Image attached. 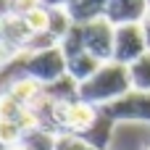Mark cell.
Here are the masks:
<instances>
[{
  "mask_svg": "<svg viewBox=\"0 0 150 150\" xmlns=\"http://www.w3.org/2000/svg\"><path fill=\"white\" fill-rule=\"evenodd\" d=\"M13 66L18 69V76H29V79L40 82L42 87H47V84L66 76V55H63L61 45L21 53L13 61Z\"/></svg>",
  "mask_w": 150,
  "mask_h": 150,
  "instance_id": "7a4b0ae2",
  "label": "cell"
},
{
  "mask_svg": "<svg viewBox=\"0 0 150 150\" xmlns=\"http://www.w3.org/2000/svg\"><path fill=\"white\" fill-rule=\"evenodd\" d=\"M32 127H37L34 116H32V119H24V121H8V119H0V148H3V150L16 148V145L21 142L24 132L32 129Z\"/></svg>",
  "mask_w": 150,
  "mask_h": 150,
  "instance_id": "7c38bea8",
  "label": "cell"
},
{
  "mask_svg": "<svg viewBox=\"0 0 150 150\" xmlns=\"http://www.w3.org/2000/svg\"><path fill=\"white\" fill-rule=\"evenodd\" d=\"M55 142H58V134L50 132V129H42V127H32L24 132L21 137V148L24 150H55Z\"/></svg>",
  "mask_w": 150,
  "mask_h": 150,
  "instance_id": "4fadbf2b",
  "label": "cell"
},
{
  "mask_svg": "<svg viewBox=\"0 0 150 150\" xmlns=\"http://www.w3.org/2000/svg\"><path fill=\"white\" fill-rule=\"evenodd\" d=\"M148 53L145 45V34L140 24H121L116 26V37H113V61L132 66L137 58H142Z\"/></svg>",
  "mask_w": 150,
  "mask_h": 150,
  "instance_id": "8992f818",
  "label": "cell"
},
{
  "mask_svg": "<svg viewBox=\"0 0 150 150\" xmlns=\"http://www.w3.org/2000/svg\"><path fill=\"white\" fill-rule=\"evenodd\" d=\"M129 79H132V90L150 92V53H145L129 66Z\"/></svg>",
  "mask_w": 150,
  "mask_h": 150,
  "instance_id": "9a60e30c",
  "label": "cell"
},
{
  "mask_svg": "<svg viewBox=\"0 0 150 150\" xmlns=\"http://www.w3.org/2000/svg\"><path fill=\"white\" fill-rule=\"evenodd\" d=\"M140 26H142V34H145V45H148V53H150V11L145 13V18L140 21Z\"/></svg>",
  "mask_w": 150,
  "mask_h": 150,
  "instance_id": "ffe728a7",
  "label": "cell"
},
{
  "mask_svg": "<svg viewBox=\"0 0 150 150\" xmlns=\"http://www.w3.org/2000/svg\"><path fill=\"white\" fill-rule=\"evenodd\" d=\"M55 150H95L84 137H76V134H58V142Z\"/></svg>",
  "mask_w": 150,
  "mask_h": 150,
  "instance_id": "d6986e66",
  "label": "cell"
},
{
  "mask_svg": "<svg viewBox=\"0 0 150 150\" xmlns=\"http://www.w3.org/2000/svg\"><path fill=\"white\" fill-rule=\"evenodd\" d=\"M148 150H150V148H148Z\"/></svg>",
  "mask_w": 150,
  "mask_h": 150,
  "instance_id": "cb8c5ba5",
  "label": "cell"
},
{
  "mask_svg": "<svg viewBox=\"0 0 150 150\" xmlns=\"http://www.w3.org/2000/svg\"><path fill=\"white\" fill-rule=\"evenodd\" d=\"M40 5H45V8H66L69 5V0H40Z\"/></svg>",
  "mask_w": 150,
  "mask_h": 150,
  "instance_id": "44dd1931",
  "label": "cell"
},
{
  "mask_svg": "<svg viewBox=\"0 0 150 150\" xmlns=\"http://www.w3.org/2000/svg\"><path fill=\"white\" fill-rule=\"evenodd\" d=\"M58 45H61V50H63V55H66V58H71V55H76V53H82V50H84L82 24H74V26L69 29V34H66Z\"/></svg>",
  "mask_w": 150,
  "mask_h": 150,
  "instance_id": "ac0fdd59",
  "label": "cell"
},
{
  "mask_svg": "<svg viewBox=\"0 0 150 150\" xmlns=\"http://www.w3.org/2000/svg\"><path fill=\"white\" fill-rule=\"evenodd\" d=\"M100 66H103V63H100L92 53H87V50H82V53H76V55L66 58V74H69L76 84L87 82V79H90Z\"/></svg>",
  "mask_w": 150,
  "mask_h": 150,
  "instance_id": "30bf717a",
  "label": "cell"
},
{
  "mask_svg": "<svg viewBox=\"0 0 150 150\" xmlns=\"http://www.w3.org/2000/svg\"><path fill=\"white\" fill-rule=\"evenodd\" d=\"M11 150H24V148H21V145H16V148H11Z\"/></svg>",
  "mask_w": 150,
  "mask_h": 150,
  "instance_id": "7402d4cb",
  "label": "cell"
},
{
  "mask_svg": "<svg viewBox=\"0 0 150 150\" xmlns=\"http://www.w3.org/2000/svg\"><path fill=\"white\" fill-rule=\"evenodd\" d=\"M100 108L84 103V100H71V103H58L55 105V129L58 134H76L82 137L92 121L98 119Z\"/></svg>",
  "mask_w": 150,
  "mask_h": 150,
  "instance_id": "3957f363",
  "label": "cell"
},
{
  "mask_svg": "<svg viewBox=\"0 0 150 150\" xmlns=\"http://www.w3.org/2000/svg\"><path fill=\"white\" fill-rule=\"evenodd\" d=\"M13 100H18L24 108H34L42 98H45V87L40 84V82H34V79H29V76H16V79H11L5 87H3Z\"/></svg>",
  "mask_w": 150,
  "mask_h": 150,
  "instance_id": "ba28073f",
  "label": "cell"
},
{
  "mask_svg": "<svg viewBox=\"0 0 150 150\" xmlns=\"http://www.w3.org/2000/svg\"><path fill=\"white\" fill-rule=\"evenodd\" d=\"M21 18H24L26 29L32 32V37L47 34V29H50V8H45V5L32 8V11H29V13H24Z\"/></svg>",
  "mask_w": 150,
  "mask_h": 150,
  "instance_id": "5bb4252c",
  "label": "cell"
},
{
  "mask_svg": "<svg viewBox=\"0 0 150 150\" xmlns=\"http://www.w3.org/2000/svg\"><path fill=\"white\" fill-rule=\"evenodd\" d=\"M71 26H74V21H71V16L66 13V8H53V11H50V29H47V34H50L55 42H61V40L69 34Z\"/></svg>",
  "mask_w": 150,
  "mask_h": 150,
  "instance_id": "e0dca14e",
  "label": "cell"
},
{
  "mask_svg": "<svg viewBox=\"0 0 150 150\" xmlns=\"http://www.w3.org/2000/svg\"><path fill=\"white\" fill-rule=\"evenodd\" d=\"M0 150H3V148H0Z\"/></svg>",
  "mask_w": 150,
  "mask_h": 150,
  "instance_id": "603a6c76",
  "label": "cell"
},
{
  "mask_svg": "<svg viewBox=\"0 0 150 150\" xmlns=\"http://www.w3.org/2000/svg\"><path fill=\"white\" fill-rule=\"evenodd\" d=\"M0 119H8V121H24V119H32V111L24 108L18 100H13L5 90H0Z\"/></svg>",
  "mask_w": 150,
  "mask_h": 150,
  "instance_id": "2e32d148",
  "label": "cell"
},
{
  "mask_svg": "<svg viewBox=\"0 0 150 150\" xmlns=\"http://www.w3.org/2000/svg\"><path fill=\"white\" fill-rule=\"evenodd\" d=\"M105 116H111L116 124H127V121H134V124H150V92L142 90H129L124 98L108 103L100 108Z\"/></svg>",
  "mask_w": 150,
  "mask_h": 150,
  "instance_id": "277c9868",
  "label": "cell"
},
{
  "mask_svg": "<svg viewBox=\"0 0 150 150\" xmlns=\"http://www.w3.org/2000/svg\"><path fill=\"white\" fill-rule=\"evenodd\" d=\"M113 132H116V121L100 111L98 119L92 121V127H90L82 137H84L95 150H108V148H111V142H113Z\"/></svg>",
  "mask_w": 150,
  "mask_h": 150,
  "instance_id": "9c48e42d",
  "label": "cell"
},
{
  "mask_svg": "<svg viewBox=\"0 0 150 150\" xmlns=\"http://www.w3.org/2000/svg\"><path fill=\"white\" fill-rule=\"evenodd\" d=\"M129 90H132L129 66L116 63V61H108L87 82L79 84V100H84V103H90L95 108H103V105L124 98Z\"/></svg>",
  "mask_w": 150,
  "mask_h": 150,
  "instance_id": "6da1fadb",
  "label": "cell"
},
{
  "mask_svg": "<svg viewBox=\"0 0 150 150\" xmlns=\"http://www.w3.org/2000/svg\"><path fill=\"white\" fill-rule=\"evenodd\" d=\"M150 11V0H108L105 5V18L113 26L121 24H140Z\"/></svg>",
  "mask_w": 150,
  "mask_h": 150,
  "instance_id": "52a82bcc",
  "label": "cell"
},
{
  "mask_svg": "<svg viewBox=\"0 0 150 150\" xmlns=\"http://www.w3.org/2000/svg\"><path fill=\"white\" fill-rule=\"evenodd\" d=\"M82 37H84V50L92 53L100 63L113 61V37H116V26H113L105 16L82 24Z\"/></svg>",
  "mask_w": 150,
  "mask_h": 150,
  "instance_id": "5b68a950",
  "label": "cell"
},
{
  "mask_svg": "<svg viewBox=\"0 0 150 150\" xmlns=\"http://www.w3.org/2000/svg\"><path fill=\"white\" fill-rule=\"evenodd\" d=\"M105 5H108V0H69L66 13L71 16L74 24H87V21L103 18Z\"/></svg>",
  "mask_w": 150,
  "mask_h": 150,
  "instance_id": "8fae6325",
  "label": "cell"
}]
</instances>
